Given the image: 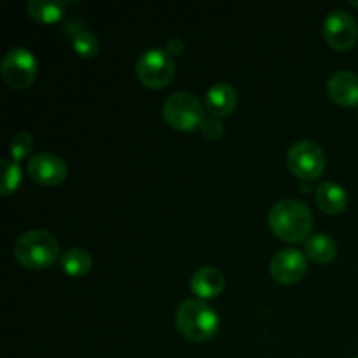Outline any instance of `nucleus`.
I'll use <instances>...</instances> for the list:
<instances>
[{"instance_id": "obj_6", "label": "nucleus", "mask_w": 358, "mask_h": 358, "mask_svg": "<svg viewBox=\"0 0 358 358\" xmlns=\"http://www.w3.org/2000/svg\"><path fill=\"white\" fill-rule=\"evenodd\" d=\"M287 164L301 180H317L325 170V152L313 140H301L289 149Z\"/></svg>"}, {"instance_id": "obj_16", "label": "nucleus", "mask_w": 358, "mask_h": 358, "mask_svg": "<svg viewBox=\"0 0 358 358\" xmlns=\"http://www.w3.org/2000/svg\"><path fill=\"white\" fill-rule=\"evenodd\" d=\"M63 10H65V3L58 2V0H30L27 2V13L34 17L38 23L51 24L62 20Z\"/></svg>"}, {"instance_id": "obj_9", "label": "nucleus", "mask_w": 358, "mask_h": 358, "mask_svg": "<svg viewBox=\"0 0 358 358\" xmlns=\"http://www.w3.org/2000/svg\"><path fill=\"white\" fill-rule=\"evenodd\" d=\"M27 173L38 185H59L69 175V166L59 156L51 152H38L28 159Z\"/></svg>"}, {"instance_id": "obj_18", "label": "nucleus", "mask_w": 358, "mask_h": 358, "mask_svg": "<svg viewBox=\"0 0 358 358\" xmlns=\"http://www.w3.org/2000/svg\"><path fill=\"white\" fill-rule=\"evenodd\" d=\"M73 51L83 58H93L100 51V41L90 30H79L72 35Z\"/></svg>"}, {"instance_id": "obj_20", "label": "nucleus", "mask_w": 358, "mask_h": 358, "mask_svg": "<svg viewBox=\"0 0 358 358\" xmlns=\"http://www.w3.org/2000/svg\"><path fill=\"white\" fill-rule=\"evenodd\" d=\"M34 145H35V140L30 133L27 131L16 133L9 143V152L10 156H13V161L20 163V161L27 159V157L31 154V150H34Z\"/></svg>"}, {"instance_id": "obj_2", "label": "nucleus", "mask_w": 358, "mask_h": 358, "mask_svg": "<svg viewBox=\"0 0 358 358\" xmlns=\"http://www.w3.org/2000/svg\"><path fill=\"white\" fill-rule=\"evenodd\" d=\"M178 332L192 343H206L219 332V315L201 299H185L175 315Z\"/></svg>"}, {"instance_id": "obj_17", "label": "nucleus", "mask_w": 358, "mask_h": 358, "mask_svg": "<svg viewBox=\"0 0 358 358\" xmlns=\"http://www.w3.org/2000/svg\"><path fill=\"white\" fill-rule=\"evenodd\" d=\"M62 268L69 276H86L93 268V259L84 248H70L62 255Z\"/></svg>"}, {"instance_id": "obj_24", "label": "nucleus", "mask_w": 358, "mask_h": 358, "mask_svg": "<svg viewBox=\"0 0 358 358\" xmlns=\"http://www.w3.org/2000/svg\"><path fill=\"white\" fill-rule=\"evenodd\" d=\"M353 358H358V357H353Z\"/></svg>"}, {"instance_id": "obj_3", "label": "nucleus", "mask_w": 358, "mask_h": 358, "mask_svg": "<svg viewBox=\"0 0 358 358\" xmlns=\"http://www.w3.org/2000/svg\"><path fill=\"white\" fill-rule=\"evenodd\" d=\"M14 257L27 269H48L59 255V243L51 233L31 229L21 234L14 243Z\"/></svg>"}, {"instance_id": "obj_21", "label": "nucleus", "mask_w": 358, "mask_h": 358, "mask_svg": "<svg viewBox=\"0 0 358 358\" xmlns=\"http://www.w3.org/2000/svg\"><path fill=\"white\" fill-rule=\"evenodd\" d=\"M199 129H201L203 136H206L208 140H219L220 136L224 135V126H222V122H220L217 117H205V119H203Z\"/></svg>"}, {"instance_id": "obj_10", "label": "nucleus", "mask_w": 358, "mask_h": 358, "mask_svg": "<svg viewBox=\"0 0 358 358\" xmlns=\"http://www.w3.org/2000/svg\"><path fill=\"white\" fill-rule=\"evenodd\" d=\"M271 276L275 282L283 285H292L303 280L308 271L306 255L296 248H283L273 257L271 261Z\"/></svg>"}, {"instance_id": "obj_14", "label": "nucleus", "mask_w": 358, "mask_h": 358, "mask_svg": "<svg viewBox=\"0 0 358 358\" xmlns=\"http://www.w3.org/2000/svg\"><path fill=\"white\" fill-rule=\"evenodd\" d=\"M317 198V205L322 212L329 213V215H339L348 206V194L345 189L336 182H322L315 192Z\"/></svg>"}, {"instance_id": "obj_15", "label": "nucleus", "mask_w": 358, "mask_h": 358, "mask_svg": "<svg viewBox=\"0 0 358 358\" xmlns=\"http://www.w3.org/2000/svg\"><path fill=\"white\" fill-rule=\"evenodd\" d=\"M304 252L317 264H329V262H332L336 259L338 247H336V241L329 234L318 233L308 238Z\"/></svg>"}, {"instance_id": "obj_5", "label": "nucleus", "mask_w": 358, "mask_h": 358, "mask_svg": "<svg viewBox=\"0 0 358 358\" xmlns=\"http://www.w3.org/2000/svg\"><path fill=\"white\" fill-rule=\"evenodd\" d=\"M135 73L140 83L150 90L168 86L175 76V62L166 49L152 48L143 51L135 63Z\"/></svg>"}, {"instance_id": "obj_13", "label": "nucleus", "mask_w": 358, "mask_h": 358, "mask_svg": "<svg viewBox=\"0 0 358 358\" xmlns=\"http://www.w3.org/2000/svg\"><path fill=\"white\" fill-rule=\"evenodd\" d=\"M238 105V93L231 84L217 83L206 91L205 108L213 117H227Z\"/></svg>"}, {"instance_id": "obj_19", "label": "nucleus", "mask_w": 358, "mask_h": 358, "mask_svg": "<svg viewBox=\"0 0 358 358\" xmlns=\"http://www.w3.org/2000/svg\"><path fill=\"white\" fill-rule=\"evenodd\" d=\"M21 168L16 161L2 159V182H0V194L9 196L21 184Z\"/></svg>"}, {"instance_id": "obj_8", "label": "nucleus", "mask_w": 358, "mask_h": 358, "mask_svg": "<svg viewBox=\"0 0 358 358\" xmlns=\"http://www.w3.org/2000/svg\"><path fill=\"white\" fill-rule=\"evenodd\" d=\"M325 42L336 51L352 49L358 41V24L355 17L346 10H332L327 14L322 27Z\"/></svg>"}, {"instance_id": "obj_4", "label": "nucleus", "mask_w": 358, "mask_h": 358, "mask_svg": "<svg viewBox=\"0 0 358 358\" xmlns=\"http://www.w3.org/2000/svg\"><path fill=\"white\" fill-rule=\"evenodd\" d=\"M163 117L173 129L192 131L201 126L205 119V105L196 94L189 91H177L164 100Z\"/></svg>"}, {"instance_id": "obj_12", "label": "nucleus", "mask_w": 358, "mask_h": 358, "mask_svg": "<svg viewBox=\"0 0 358 358\" xmlns=\"http://www.w3.org/2000/svg\"><path fill=\"white\" fill-rule=\"evenodd\" d=\"M224 289H226V276L213 266H203L196 269L191 278V290L201 301L219 297Z\"/></svg>"}, {"instance_id": "obj_11", "label": "nucleus", "mask_w": 358, "mask_h": 358, "mask_svg": "<svg viewBox=\"0 0 358 358\" xmlns=\"http://www.w3.org/2000/svg\"><path fill=\"white\" fill-rule=\"evenodd\" d=\"M327 93L332 101L343 107L358 105V73L350 70H339L327 80Z\"/></svg>"}, {"instance_id": "obj_22", "label": "nucleus", "mask_w": 358, "mask_h": 358, "mask_svg": "<svg viewBox=\"0 0 358 358\" xmlns=\"http://www.w3.org/2000/svg\"><path fill=\"white\" fill-rule=\"evenodd\" d=\"M166 51H168V55H171V56L180 55V52L184 51V41H182V38H178V37L170 38V41H168V44H166Z\"/></svg>"}, {"instance_id": "obj_1", "label": "nucleus", "mask_w": 358, "mask_h": 358, "mask_svg": "<svg viewBox=\"0 0 358 358\" xmlns=\"http://www.w3.org/2000/svg\"><path fill=\"white\" fill-rule=\"evenodd\" d=\"M269 227L289 243H301L310 238L313 229V213L299 199H280L269 210Z\"/></svg>"}, {"instance_id": "obj_7", "label": "nucleus", "mask_w": 358, "mask_h": 358, "mask_svg": "<svg viewBox=\"0 0 358 358\" xmlns=\"http://www.w3.org/2000/svg\"><path fill=\"white\" fill-rule=\"evenodd\" d=\"M2 79L14 90H27L37 77L38 65L34 52L24 48H14L2 58Z\"/></svg>"}, {"instance_id": "obj_23", "label": "nucleus", "mask_w": 358, "mask_h": 358, "mask_svg": "<svg viewBox=\"0 0 358 358\" xmlns=\"http://www.w3.org/2000/svg\"><path fill=\"white\" fill-rule=\"evenodd\" d=\"M352 6L357 7V9H358V0H352Z\"/></svg>"}]
</instances>
